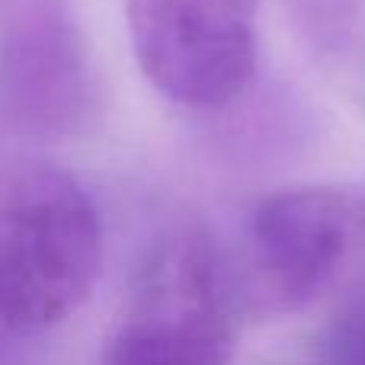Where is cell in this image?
Masks as SVG:
<instances>
[{
  "label": "cell",
  "instance_id": "cell-1",
  "mask_svg": "<svg viewBox=\"0 0 365 365\" xmlns=\"http://www.w3.org/2000/svg\"><path fill=\"white\" fill-rule=\"evenodd\" d=\"M103 266V221L74 173L45 160L0 164V334L71 317Z\"/></svg>",
  "mask_w": 365,
  "mask_h": 365
},
{
  "label": "cell",
  "instance_id": "cell-2",
  "mask_svg": "<svg viewBox=\"0 0 365 365\" xmlns=\"http://www.w3.org/2000/svg\"><path fill=\"white\" fill-rule=\"evenodd\" d=\"M231 263L199 227H180L151 250L125 317L96 365H227L234 349Z\"/></svg>",
  "mask_w": 365,
  "mask_h": 365
},
{
  "label": "cell",
  "instance_id": "cell-3",
  "mask_svg": "<svg viewBox=\"0 0 365 365\" xmlns=\"http://www.w3.org/2000/svg\"><path fill=\"white\" fill-rule=\"evenodd\" d=\"M365 244V186H295L247 212L231 266L237 308L292 314L314 302Z\"/></svg>",
  "mask_w": 365,
  "mask_h": 365
},
{
  "label": "cell",
  "instance_id": "cell-4",
  "mask_svg": "<svg viewBox=\"0 0 365 365\" xmlns=\"http://www.w3.org/2000/svg\"><path fill=\"white\" fill-rule=\"evenodd\" d=\"M145 81L192 113L231 106L257 74L259 0H125Z\"/></svg>",
  "mask_w": 365,
  "mask_h": 365
},
{
  "label": "cell",
  "instance_id": "cell-5",
  "mask_svg": "<svg viewBox=\"0 0 365 365\" xmlns=\"http://www.w3.org/2000/svg\"><path fill=\"white\" fill-rule=\"evenodd\" d=\"M100 115V71L68 0H13L0 19V122L68 141Z\"/></svg>",
  "mask_w": 365,
  "mask_h": 365
},
{
  "label": "cell",
  "instance_id": "cell-6",
  "mask_svg": "<svg viewBox=\"0 0 365 365\" xmlns=\"http://www.w3.org/2000/svg\"><path fill=\"white\" fill-rule=\"evenodd\" d=\"M295 26L324 55H340L353 45L359 0H285Z\"/></svg>",
  "mask_w": 365,
  "mask_h": 365
},
{
  "label": "cell",
  "instance_id": "cell-7",
  "mask_svg": "<svg viewBox=\"0 0 365 365\" xmlns=\"http://www.w3.org/2000/svg\"><path fill=\"white\" fill-rule=\"evenodd\" d=\"M327 365H365V302H356L327 334Z\"/></svg>",
  "mask_w": 365,
  "mask_h": 365
}]
</instances>
